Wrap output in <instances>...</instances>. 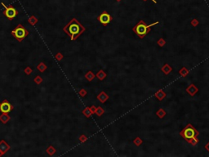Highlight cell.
<instances>
[{
    "label": "cell",
    "instance_id": "34",
    "mask_svg": "<svg viewBox=\"0 0 209 157\" xmlns=\"http://www.w3.org/2000/svg\"><path fill=\"white\" fill-rule=\"evenodd\" d=\"M144 1H145V0H144ZM152 1H153V2H155V0H152Z\"/></svg>",
    "mask_w": 209,
    "mask_h": 157
},
{
    "label": "cell",
    "instance_id": "6",
    "mask_svg": "<svg viewBox=\"0 0 209 157\" xmlns=\"http://www.w3.org/2000/svg\"><path fill=\"white\" fill-rule=\"evenodd\" d=\"M12 110V107L7 100H4L3 102L0 104V111H1L2 113L8 114Z\"/></svg>",
    "mask_w": 209,
    "mask_h": 157
},
{
    "label": "cell",
    "instance_id": "30",
    "mask_svg": "<svg viewBox=\"0 0 209 157\" xmlns=\"http://www.w3.org/2000/svg\"><path fill=\"white\" fill-rule=\"evenodd\" d=\"M87 139H88V138H87L85 135H81L79 137V140H80V142H84L85 141H87Z\"/></svg>",
    "mask_w": 209,
    "mask_h": 157
},
{
    "label": "cell",
    "instance_id": "4",
    "mask_svg": "<svg viewBox=\"0 0 209 157\" xmlns=\"http://www.w3.org/2000/svg\"><path fill=\"white\" fill-rule=\"evenodd\" d=\"M12 34L17 38L18 41L21 42L29 34V31L26 29H25L21 25H18L17 27L12 31Z\"/></svg>",
    "mask_w": 209,
    "mask_h": 157
},
{
    "label": "cell",
    "instance_id": "27",
    "mask_svg": "<svg viewBox=\"0 0 209 157\" xmlns=\"http://www.w3.org/2000/svg\"><path fill=\"white\" fill-rule=\"evenodd\" d=\"M25 73L26 75H30L32 73V69L30 68V67H26V68L25 69Z\"/></svg>",
    "mask_w": 209,
    "mask_h": 157
},
{
    "label": "cell",
    "instance_id": "23",
    "mask_svg": "<svg viewBox=\"0 0 209 157\" xmlns=\"http://www.w3.org/2000/svg\"><path fill=\"white\" fill-rule=\"evenodd\" d=\"M37 69L39 71H41V72H43V71L47 69V66L43 62H41V63H39V65L37 66Z\"/></svg>",
    "mask_w": 209,
    "mask_h": 157
},
{
    "label": "cell",
    "instance_id": "29",
    "mask_svg": "<svg viewBox=\"0 0 209 157\" xmlns=\"http://www.w3.org/2000/svg\"><path fill=\"white\" fill-rule=\"evenodd\" d=\"M62 58H63V55L61 53H60V52L56 55V60L60 61V60H62Z\"/></svg>",
    "mask_w": 209,
    "mask_h": 157
},
{
    "label": "cell",
    "instance_id": "7",
    "mask_svg": "<svg viewBox=\"0 0 209 157\" xmlns=\"http://www.w3.org/2000/svg\"><path fill=\"white\" fill-rule=\"evenodd\" d=\"M4 15L8 18V19H13V18L17 15V11L13 7H12V6L7 7L4 12Z\"/></svg>",
    "mask_w": 209,
    "mask_h": 157
},
{
    "label": "cell",
    "instance_id": "25",
    "mask_svg": "<svg viewBox=\"0 0 209 157\" xmlns=\"http://www.w3.org/2000/svg\"><path fill=\"white\" fill-rule=\"evenodd\" d=\"M157 44H158V45H159V47H163L164 45H165L166 41L163 39V38H159V39L158 40Z\"/></svg>",
    "mask_w": 209,
    "mask_h": 157
},
{
    "label": "cell",
    "instance_id": "24",
    "mask_svg": "<svg viewBox=\"0 0 209 157\" xmlns=\"http://www.w3.org/2000/svg\"><path fill=\"white\" fill-rule=\"evenodd\" d=\"M133 142H134V144H135L136 146H141V145L142 144L143 142H142V140H141L140 138H136L135 140L133 141Z\"/></svg>",
    "mask_w": 209,
    "mask_h": 157
},
{
    "label": "cell",
    "instance_id": "26",
    "mask_svg": "<svg viewBox=\"0 0 209 157\" xmlns=\"http://www.w3.org/2000/svg\"><path fill=\"white\" fill-rule=\"evenodd\" d=\"M34 82H35L37 84H39L42 82V79L40 76H36L35 79H34Z\"/></svg>",
    "mask_w": 209,
    "mask_h": 157
},
{
    "label": "cell",
    "instance_id": "13",
    "mask_svg": "<svg viewBox=\"0 0 209 157\" xmlns=\"http://www.w3.org/2000/svg\"><path fill=\"white\" fill-rule=\"evenodd\" d=\"M172 70V67L170 66L168 64H165L163 67H162V71H163L165 75H168Z\"/></svg>",
    "mask_w": 209,
    "mask_h": 157
},
{
    "label": "cell",
    "instance_id": "8",
    "mask_svg": "<svg viewBox=\"0 0 209 157\" xmlns=\"http://www.w3.org/2000/svg\"><path fill=\"white\" fill-rule=\"evenodd\" d=\"M10 149V146L8 143L5 142L4 140H2L0 142V156H3L7 151H8Z\"/></svg>",
    "mask_w": 209,
    "mask_h": 157
},
{
    "label": "cell",
    "instance_id": "18",
    "mask_svg": "<svg viewBox=\"0 0 209 157\" xmlns=\"http://www.w3.org/2000/svg\"><path fill=\"white\" fill-rule=\"evenodd\" d=\"M187 142L188 143H190V145H192V146H196L197 143L198 142V139L197 138V137H194V138H190V139H189Z\"/></svg>",
    "mask_w": 209,
    "mask_h": 157
},
{
    "label": "cell",
    "instance_id": "5",
    "mask_svg": "<svg viewBox=\"0 0 209 157\" xmlns=\"http://www.w3.org/2000/svg\"><path fill=\"white\" fill-rule=\"evenodd\" d=\"M98 21H100L102 25H107L109 22L112 21V17H111L108 13H106V12H103L98 17Z\"/></svg>",
    "mask_w": 209,
    "mask_h": 157
},
{
    "label": "cell",
    "instance_id": "31",
    "mask_svg": "<svg viewBox=\"0 0 209 157\" xmlns=\"http://www.w3.org/2000/svg\"><path fill=\"white\" fill-rule=\"evenodd\" d=\"M198 20H197V19H194V20H193V21H191V25H192L193 26H196V25H198Z\"/></svg>",
    "mask_w": 209,
    "mask_h": 157
},
{
    "label": "cell",
    "instance_id": "12",
    "mask_svg": "<svg viewBox=\"0 0 209 157\" xmlns=\"http://www.w3.org/2000/svg\"><path fill=\"white\" fill-rule=\"evenodd\" d=\"M10 120V116L6 113H3L0 115V121H2L3 124H7Z\"/></svg>",
    "mask_w": 209,
    "mask_h": 157
},
{
    "label": "cell",
    "instance_id": "21",
    "mask_svg": "<svg viewBox=\"0 0 209 157\" xmlns=\"http://www.w3.org/2000/svg\"><path fill=\"white\" fill-rule=\"evenodd\" d=\"M47 152L48 153V155L52 156V155H54L55 153H56V149H55L52 146H49L48 147V149H47Z\"/></svg>",
    "mask_w": 209,
    "mask_h": 157
},
{
    "label": "cell",
    "instance_id": "16",
    "mask_svg": "<svg viewBox=\"0 0 209 157\" xmlns=\"http://www.w3.org/2000/svg\"><path fill=\"white\" fill-rule=\"evenodd\" d=\"M179 74H180V75H181L182 77H185L186 75H188V74H189V70H188L187 69H186L185 66H183V67H182V68L179 70Z\"/></svg>",
    "mask_w": 209,
    "mask_h": 157
},
{
    "label": "cell",
    "instance_id": "9",
    "mask_svg": "<svg viewBox=\"0 0 209 157\" xmlns=\"http://www.w3.org/2000/svg\"><path fill=\"white\" fill-rule=\"evenodd\" d=\"M198 88H197L194 84H190L187 88H186V92L190 94V96H194L196 94V93L198 92Z\"/></svg>",
    "mask_w": 209,
    "mask_h": 157
},
{
    "label": "cell",
    "instance_id": "19",
    "mask_svg": "<svg viewBox=\"0 0 209 157\" xmlns=\"http://www.w3.org/2000/svg\"><path fill=\"white\" fill-rule=\"evenodd\" d=\"M28 21H29V23L30 24V25H34L36 23L38 22V19L36 18L34 16H32V17H30L29 18V20H28Z\"/></svg>",
    "mask_w": 209,
    "mask_h": 157
},
{
    "label": "cell",
    "instance_id": "3",
    "mask_svg": "<svg viewBox=\"0 0 209 157\" xmlns=\"http://www.w3.org/2000/svg\"><path fill=\"white\" fill-rule=\"evenodd\" d=\"M198 134H199V132L197 131L195 128H194L191 124H188L187 125L181 130V132H180V135L185 141H188L189 139H190V138H194V137H198Z\"/></svg>",
    "mask_w": 209,
    "mask_h": 157
},
{
    "label": "cell",
    "instance_id": "22",
    "mask_svg": "<svg viewBox=\"0 0 209 157\" xmlns=\"http://www.w3.org/2000/svg\"><path fill=\"white\" fill-rule=\"evenodd\" d=\"M104 112H105V111L102 107H96V112H95V113H96L98 116H101L103 114H104Z\"/></svg>",
    "mask_w": 209,
    "mask_h": 157
},
{
    "label": "cell",
    "instance_id": "11",
    "mask_svg": "<svg viewBox=\"0 0 209 157\" xmlns=\"http://www.w3.org/2000/svg\"><path fill=\"white\" fill-rule=\"evenodd\" d=\"M155 96L159 100V101H162V100H163L164 97H166V93H164L163 90H159L158 92H156V93H155Z\"/></svg>",
    "mask_w": 209,
    "mask_h": 157
},
{
    "label": "cell",
    "instance_id": "15",
    "mask_svg": "<svg viewBox=\"0 0 209 157\" xmlns=\"http://www.w3.org/2000/svg\"><path fill=\"white\" fill-rule=\"evenodd\" d=\"M96 76L99 79H100V80H103V79H104L105 77H106V74H105V73L102 70H101L98 71V73H97V74L96 75Z\"/></svg>",
    "mask_w": 209,
    "mask_h": 157
},
{
    "label": "cell",
    "instance_id": "17",
    "mask_svg": "<svg viewBox=\"0 0 209 157\" xmlns=\"http://www.w3.org/2000/svg\"><path fill=\"white\" fill-rule=\"evenodd\" d=\"M156 115H157L158 117L160 118V119H163L164 116L166 115V111H164L163 109H159V111L156 112Z\"/></svg>",
    "mask_w": 209,
    "mask_h": 157
},
{
    "label": "cell",
    "instance_id": "1",
    "mask_svg": "<svg viewBox=\"0 0 209 157\" xmlns=\"http://www.w3.org/2000/svg\"><path fill=\"white\" fill-rule=\"evenodd\" d=\"M63 30L70 36L72 41H74L85 31V27L81 25L75 18H73L71 21L63 28Z\"/></svg>",
    "mask_w": 209,
    "mask_h": 157
},
{
    "label": "cell",
    "instance_id": "20",
    "mask_svg": "<svg viewBox=\"0 0 209 157\" xmlns=\"http://www.w3.org/2000/svg\"><path fill=\"white\" fill-rule=\"evenodd\" d=\"M83 114H84L85 116H87V117H90V116L92 115V113L91 112L90 108H89V107H86V108H85L84 111H83Z\"/></svg>",
    "mask_w": 209,
    "mask_h": 157
},
{
    "label": "cell",
    "instance_id": "10",
    "mask_svg": "<svg viewBox=\"0 0 209 157\" xmlns=\"http://www.w3.org/2000/svg\"><path fill=\"white\" fill-rule=\"evenodd\" d=\"M97 99H98L101 103H105V101L109 99V96L107 95L105 92L102 91L101 93H100L98 95H97Z\"/></svg>",
    "mask_w": 209,
    "mask_h": 157
},
{
    "label": "cell",
    "instance_id": "33",
    "mask_svg": "<svg viewBox=\"0 0 209 157\" xmlns=\"http://www.w3.org/2000/svg\"><path fill=\"white\" fill-rule=\"evenodd\" d=\"M205 149H206V150L209 152V142L206 145V146H205Z\"/></svg>",
    "mask_w": 209,
    "mask_h": 157
},
{
    "label": "cell",
    "instance_id": "2",
    "mask_svg": "<svg viewBox=\"0 0 209 157\" xmlns=\"http://www.w3.org/2000/svg\"><path fill=\"white\" fill-rule=\"evenodd\" d=\"M158 23H159V21H156L155 23H153V24H151V25H147L145 23V21H142V20H141V21L138 22L137 25L132 28V30L137 34L138 37L141 38H143L147 34L149 33L151 26L155 25Z\"/></svg>",
    "mask_w": 209,
    "mask_h": 157
},
{
    "label": "cell",
    "instance_id": "32",
    "mask_svg": "<svg viewBox=\"0 0 209 157\" xmlns=\"http://www.w3.org/2000/svg\"><path fill=\"white\" fill-rule=\"evenodd\" d=\"M89 108H90L91 112H92V114H95V112H96V107H95V106H92V107H89Z\"/></svg>",
    "mask_w": 209,
    "mask_h": 157
},
{
    "label": "cell",
    "instance_id": "28",
    "mask_svg": "<svg viewBox=\"0 0 209 157\" xmlns=\"http://www.w3.org/2000/svg\"><path fill=\"white\" fill-rule=\"evenodd\" d=\"M79 95L81 96V97H85V96L87 95V91L84 88L81 89V90L79 91Z\"/></svg>",
    "mask_w": 209,
    "mask_h": 157
},
{
    "label": "cell",
    "instance_id": "14",
    "mask_svg": "<svg viewBox=\"0 0 209 157\" xmlns=\"http://www.w3.org/2000/svg\"><path fill=\"white\" fill-rule=\"evenodd\" d=\"M95 76H96V75H95V74L94 73L92 72V71H88V73H87L86 75H85V78H86L87 79H88V81H92L93 79H94V78H95Z\"/></svg>",
    "mask_w": 209,
    "mask_h": 157
}]
</instances>
